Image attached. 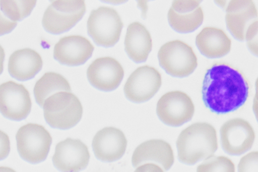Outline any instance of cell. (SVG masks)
Wrapping results in <instances>:
<instances>
[{
  "label": "cell",
  "mask_w": 258,
  "mask_h": 172,
  "mask_svg": "<svg viewBox=\"0 0 258 172\" xmlns=\"http://www.w3.org/2000/svg\"><path fill=\"white\" fill-rule=\"evenodd\" d=\"M248 82L244 75L225 63H216L208 69L203 82L202 95L205 106L216 114L236 111L249 95Z\"/></svg>",
  "instance_id": "1"
},
{
  "label": "cell",
  "mask_w": 258,
  "mask_h": 172,
  "mask_svg": "<svg viewBox=\"0 0 258 172\" xmlns=\"http://www.w3.org/2000/svg\"><path fill=\"white\" fill-rule=\"evenodd\" d=\"M176 145L179 160L193 165L213 156L218 148L216 130L208 123H194L181 131Z\"/></svg>",
  "instance_id": "2"
},
{
  "label": "cell",
  "mask_w": 258,
  "mask_h": 172,
  "mask_svg": "<svg viewBox=\"0 0 258 172\" xmlns=\"http://www.w3.org/2000/svg\"><path fill=\"white\" fill-rule=\"evenodd\" d=\"M45 119L52 127L69 129L75 126L83 114L82 104L70 92H59L48 97L43 105Z\"/></svg>",
  "instance_id": "3"
},
{
  "label": "cell",
  "mask_w": 258,
  "mask_h": 172,
  "mask_svg": "<svg viewBox=\"0 0 258 172\" xmlns=\"http://www.w3.org/2000/svg\"><path fill=\"white\" fill-rule=\"evenodd\" d=\"M51 3L44 13L42 25L52 34L58 35L70 30L86 13L83 0H56Z\"/></svg>",
  "instance_id": "4"
},
{
  "label": "cell",
  "mask_w": 258,
  "mask_h": 172,
  "mask_svg": "<svg viewBox=\"0 0 258 172\" xmlns=\"http://www.w3.org/2000/svg\"><path fill=\"white\" fill-rule=\"evenodd\" d=\"M158 58L160 66L174 77H187L198 66L197 57L192 48L179 40L163 45L158 52Z\"/></svg>",
  "instance_id": "5"
},
{
  "label": "cell",
  "mask_w": 258,
  "mask_h": 172,
  "mask_svg": "<svg viewBox=\"0 0 258 172\" xmlns=\"http://www.w3.org/2000/svg\"><path fill=\"white\" fill-rule=\"evenodd\" d=\"M16 139L19 153L24 160L38 163L47 158L52 137L43 126L35 123L25 125L18 130Z\"/></svg>",
  "instance_id": "6"
},
{
  "label": "cell",
  "mask_w": 258,
  "mask_h": 172,
  "mask_svg": "<svg viewBox=\"0 0 258 172\" xmlns=\"http://www.w3.org/2000/svg\"><path fill=\"white\" fill-rule=\"evenodd\" d=\"M123 24L113 9L102 7L92 12L87 23L88 33L95 44L113 47L119 40Z\"/></svg>",
  "instance_id": "7"
},
{
  "label": "cell",
  "mask_w": 258,
  "mask_h": 172,
  "mask_svg": "<svg viewBox=\"0 0 258 172\" xmlns=\"http://www.w3.org/2000/svg\"><path fill=\"white\" fill-rule=\"evenodd\" d=\"M195 107L190 97L180 91L169 92L159 100L156 111L159 119L165 124L178 127L190 121Z\"/></svg>",
  "instance_id": "8"
},
{
  "label": "cell",
  "mask_w": 258,
  "mask_h": 172,
  "mask_svg": "<svg viewBox=\"0 0 258 172\" xmlns=\"http://www.w3.org/2000/svg\"><path fill=\"white\" fill-rule=\"evenodd\" d=\"M162 85V77L155 68L147 65L139 67L129 77L124 87L126 97L135 103L150 100Z\"/></svg>",
  "instance_id": "9"
},
{
  "label": "cell",
  "mask_w": 258,
  "mask_h": 172,
  "mask_svg": "<svg viewBox=\"0 0 258 172\" xmlns=\"http://www.w3.org/2000/svg\"><path fill=\"white\" fill-rule=\"evenodd\" d=\"M30 93L22 84L9 81L0 85V112L15 121L26 119L32 109Z\"/></svg>",
  "instance_id": "10"
},
{
  "label": "cell",
  "mask_w": 258,
  "mask_h": 172,
  "mask_svg": "<svg viewBox=\"0 0 258 172\" xmlns=\"http://www.w3.org/2000/svg\"><path fill=\"white\" fill-rule=\"evenodd\" d=\"M220 136L223 149L232 155H239L249 150L255 139L251 125L240 118L225 122L220 128Z\"/></svg>",
  "instance_id": "11"
},
{
  "label": "cell",
  "mask_w": 258,
  "mask_h": 172,
  "mask_svg": "<svg viewBox=\"0 0 258 172\" xmlns=\"http://www.w3.org/2000/svg\"><path fill=\"white\" fill-rule=\"evenodd\" d=\"M90 158L88 147L83 142L68 138L56 145L52 160L62 172H80L87 167Z\"/></svg>",
  "instance_id": "12"
},
{
  "label": "cell",
  "mask_w": 258,
  "mask_h": 172,
  "mask_svg": "<svg viewBox=\"0 0 258 172\" xmlns=\"http://www.w3.org/2000/svg\"><path fill=\"white\" fill-rule=\"evenodd\" d=\"M124 74L121 65L109 57L97 59L87 70V77L91 84L96 89L106 92L117 89Z\"/></svg>",
  "instance_id": "13"
},
{
  "label": "cell",
  "mask_w": 258,
  "mask_h": 172,
  "mask_svg": "<svg viewBox=\"0 0 258 172\" xmlns=\"http://www.w3.org/2000/svg\"><path fill=\"white\" fill-rule=\"evenodd\" d=\"M200 1H173L168 13L173 30L180 34L192 33L203 24L204 13Z\"/></svg>",
  "instance_id": "14"
},
{
  "label": "cell",
  "mask_w": 258,
  "mask_h": 172,
  "mask_svg": "<svg viewBox=\"0 0 258 172\" xmlns=\"http://www.w3.org/2000/svg\"><path fill=\"white\" fill-rule=\"evenodd\" d=\"M127 140L124 133L114 127L99 130L93 139L92 146L96 157L105 162H113L124 154Z\"/></svg>",
  "instance_id": "15"
},
{
  "label": "cell",
  "mask_w": 258,
  "mask_h": 172,
  "mask_svg": "<svg viewBox=\"0 0 258 172\" xmlns=\"http://www.w3.org/2000/svg\"><path fill=\"white\" fill-rule=\"evenodd\" d=\"M94 47L86 38L70 36L61 38L55 45L54 58L60 64L78 66L85 64L92 56Z\"/></svg>",
  "instance_id": "16"
},
{
  "label": "cell",
  "mask_w": 258,
  "mask_h": 172,
  "mask_svg": "<svg viewBox=\"0 0 258 172\" xmlns=\"http://www.w3.org/2000/svg\"><path fill=\"white\" fill-rule=\"evenodd\" d=\"M227 28L232 36L239 41L245 40V35L250 25L257 21V13L250 0H232L226 9Z\"/></svg>",
  "instance_id": "17"
},
{
  "label": "cell",
  "mask_w": 258,
  "mask_h": 172,
  "mask_svg": "<svg viewBox=\"0 0 258 172\" xmlns=\"http://www.w3.org/2000/svg\"><path fill=\"white\" fill-rule=\"evenodd\" d=\"M135 167L146 163H154L164 170L169 169L174 161L173 149L167 142L162 139H151L140 144L132 158Z\"/></svg>",
  "instance_id": "18"
},
{
  "label": "cell",
  "mask_w": 258,
  "mask_h": 172,
  "mask_svg": "<svg viewBox=\"0 0 258 172\" xmlns=\"http://www.w3.org/2000/svg\"><path fill=\"white\" fill-rule=\"evenodd\" d=\"M43 62L41 56L31 49L15 52L9 62V72L14 78L21 81L30 80L42 70Z\"/></svg>",
  "instance_id": "19"
},
{
  "label": "cell",
  "mask_w": 258,
  "mask_h": 172,
  "mask_svg": "<svg viewBox=\"0 0 258 172\" xmlns=\"http://www.w3.org/2000/svg\"><path fill=\"white\" fill-rule=\"evenodd\" d=\"M196 44L200 53L209 59L222 58L231 48V41L222 30L207 27L197 35Z\"/></svg>",
  "instance_id": "20"
},
{
  "label": "cell",
  "mask_w": 258,
  "mask_h": 172,
  "mask_svg": "<svg viewBox=\"0 0 258 172\" xmlns=\"http://www.w3.org/2000/svg\"><path fill=\"white\" fill-rule=\"evenodd\" d=\"M152 45L151 34L144 25L135 22L128 26L124 41L125 50L133 61L145 62Z\"/></svg>",
  "instance_id": "21"
},
{
  "label": "cell",
  "mask_w": 258,
  "mask_h": 172,
  "mask_svg": "<svg viewBox=\"0 0 258 172\" xmlns=\"http://www.w3.org/2000/svg\"><path fill=\"white\" fill-rule=\"evenodd\" d=\"M71 91L69 81L61 75L54 72L45 73L37 82L34 89L36 100L42 107L45 100L54 94Z\"/></svg>",
  "instance_id": "22"
},
{
  "label": "cell",
  "mask_w": 258,
  "mask_h": 172,
  "mask_svg": "<svg viewBox=\"0 0 258 172\" xmlns=\"http://www.w3.org/2000/svg\"><path fill=\"white\" fill-rule=\"evenodd\" d=\"M36 0L11 1L1 0L0 9L10 21L14 23L23 20L29 17L36 5Z\"/></svg>",
  "instance_id": "23"
},
{
  "label": "cell",
  "mask_w": 258,
  "mask_h": 172,
  "mask_svg": "<svg viewBox=\"0 0 258 172\" xmlns=\"http://www.w3.org/2000/svg\"><path fill=\"white\" fill-rule=\"evenodd\" d=\"M197 172H235V165L227 157L212 156L198 166Z\"/></svg>",
  "instance_id": "24"
},
{
  "label": "cell",
  "mask_w": 258,
  "mask_h": 172,
  "mask_svg": "<svg viewBox=\"0 0 258 172\" xmlns=\"http://www.w3.org/2000/svg\"><path fill=\"white\" fill-rule=\"evenodd\" d=\"M258 152H250L240 159L238 165V172H257Z\"/></svg>",
  "instance_id": "25"
},
{
  "label": "cell",
  "mask_w": 258,
  "mask_h": 172,
  "mask_svg": "<svg viewBox=\"0 0 258 172\" xmlns=\"http://www.w3.org/2000/svg\"><path fill=\"white\" fill-rule=\"evenodd\" d=\"M245 40L251 52L257 56V21L252 23L247 29Z\"/></svg>",
  "instance_id": "26"
},
{
  "label": "cell",
  "mask_w": 258,
  "mask_h": 172,
  "mask_svg": "<svg viewBox=\"0 0 258 172\" xmlns=\"http://www.w3.org/2000/svg\"><path fill=\"white\" fill-rule=\"evenodd\" d=\"M11 151V141L9 135L0 130V160L7 158Z\"/></svg>",
  "instance_id": "27"
},
{
  "label": "cell",
  "mask_w": 258,
  "mask_h": 172,
  "mask_svg": "<svg viewBox=\"0 0 258 172\" xmlns=\"http://www.w3.org/2000/svg\"><path fill=\"white\" fill-rule=\"evenodd\" d=\"M17 26V23L10 21L0 9V36L11 33Z\"/></svg>",
  "instance_id": "28"
},
{
  "label": "cell",
  "mask_w": 258,
  "mask_h": 172,
  "mask_svg": "<svg viewBox=\"0 0 258 172\" xmlns=\"http://www.w3.org/2000/svg\"><path fill=\"white\" fill-rule=\"evenodd\" d=\"M134 172H164L159 165L154 163H146L138 166Z\"/></svg>",
  "instance_id": "29"
},
{
  "label": "cell",
  "mask_w": 258,
  "mask_h": 172,
  "mask_svg": "<svg viewBox=\"0 0 258 172\" xmlns=\"http://www.w3.org/2000/svg\"><path fill=\"white\" fill-rule=\"evenodd\" d=\"M5 51L3 47L0 45V75H1L4 69V61L5 60Z\"/></svg>",
  "instance_id": "30"
},
{
  "label": "cell",
  "mask_w": 258,
  "mask_h": 172,
  "mask_svg": "<svg viewBox=\"0 0 258 172\" xmlns=\"http://www.w3.org/2000/svg\"><path fill=\"white\" fill-rule=\"evenodd\" d=\"M0 172H17L13 168L8 166H0Z\"/></svg>",
  "instance_id": "31"
}]
</instances>
